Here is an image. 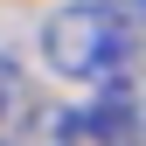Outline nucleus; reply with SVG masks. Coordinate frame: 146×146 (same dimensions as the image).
Listing matches in <instances>:
<instances>
[{
  "mask_svg": "<svg viewBox=\"0 0 146 146\" xmlns=\"http://www.w3.org/2000/svg\"><path fill=\"white\" fill-rule=\"evenodd\" d=\"M132 111H139V104H132V90H125V84L104 90V98L90 104V132H98V139H132V125H139Z\"/></svg>",
  "mask_w": 146,
  "mask_h": 146,
  "instance_id": "obj_2",
  "label": "nucleus"
},
{
  "mask_svg": "<svg viewBox=\"0 0 146 146\" xmlns=\"http://www.w3.org/2000/svg\"><path fill=\"white\" fill-rule=\"evenodd\" d=\"M132 42H139V21L125 7H111V0H77V7H63V14L42 21V56L70 84H111V77H125Z\"/></svg>",
  "mask_w": 146,
  "mask_h": 146,
  "instance_id": "obj_1",
  "label": "nucleus"
},
{
  "mask_svg": "<svg viewBox=\"0 0 146 146\" xmlns=\"http://www.w3.org/2000/svg\"><path fill=\"white\" fill-rule=\"evenodd\" d=\"M118 7H125V14H132V21H146V0H118Z\"/></svg>",
  "mask_w": 146,
  "mask_h": 146,
  "instance_id": "obj_3",
  "label": "nucleus"
}]
</instances>
